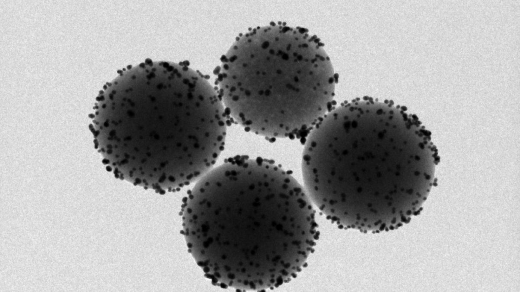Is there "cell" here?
<instances>
[{"label":"cell","instance_id":"3957f363","mask_svg":"<svg viewBox=\"0 0 520 292\" xmlns=\"http://www.w3.org/2000/svg\"><path fill=\"white\" fill-rule=\"evenodd\" d=\"M98 150L116 177L157 191L198 181L224 146L219 95L184 64L145 62L121 72L98 97Z\"/></svg>","mask_w":520,"mask_h":292},{"label":"cell","instance_id":"6da1fadb","mask_svg":"<svg viewBox=\"0 0 520 292\" xmlns=\"http://www.w3.org/2000/svg\"><path fill=\"white\" fill-rule=\"evenodd\" d=\"M304 188L262 159H229L197 182L183 207V233L212 283L241 291L288 283L319 237Z\"/></svg>","mask_w":520,"mask_h":292},{"label":"cell","instance_id":"277c9868","mask_svg":"<svg viewBox=\"0 0 520 292\" xmlns=\"http://www.w3.org/2000/svg\"><path fill=\"white\" fill-rule=\"evenodd\" d=\"M223 62V102L237 123L256 134L300 136L332 105V63L316 39L300 30L255 29L237 40Z\"/></svg>","mask_w":520,"mask_h":292},{"label":"cell","instance_id":"7a4b0ae2","mask_svg":"<svg viewBox=\"0 0 520 292\" xmlns=\"http://www.w3.org/2000/svg\"><path fill=\"white\" fill-rule=\"evenodd\" d=\"M435 155L426 133L394 105L359 101L326 114L302 159L312 202L339 227L363 232L407 223L428 194Z\"/></svg>","mask_w":520,"mask_h":292}]
</instances>
